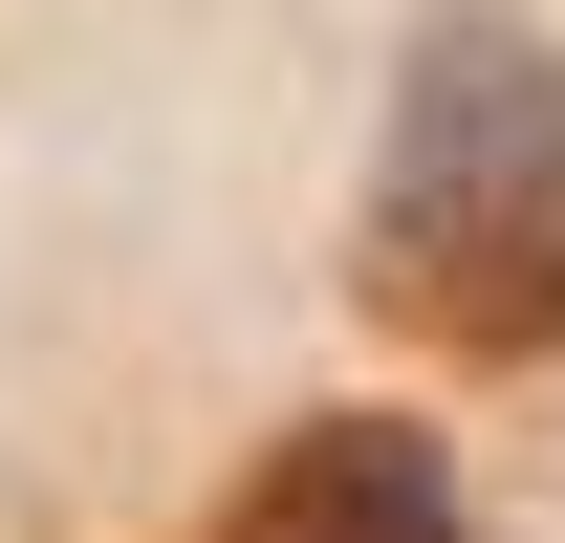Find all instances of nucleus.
<instances>
[{
    "label": "nucleus",
    "instance_id": "obj_1",
    "mask_svg": "<svg viewBox=\"0 0 565 543\" xmlns=\"http://www.w3.org/2000/svg\"><path fill=\"white\" fill-rule=\"evenodd\" d=\"M370 327L522 370L565 348V44L544 22H414L392 152H370Z\"/></svg>",
    "mask_w": 565,
    "mask_h": 543
},
{
    "label": "nucleus",
    "instance_id": "obj_2",
    "mask_svg": "<svg viewBox=\"0 0 565 543\" xmlns=\"http://www.w3.org/2000/svg\"><path fill=\"white\" fill-rule=\"evenodd\" d=\"M239 543H479V500H457V457L392 435V413H305V435L239 478Z\"/></svg>",
    "mask_w": 565,
    "mask_h": 543
}]
</instances>
